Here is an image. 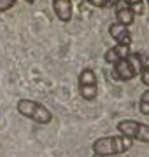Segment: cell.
<instances>
[{"label":"cell","mask_w":149,"mask_h":157,"mask_svg":"<svg viewBox=\"0 0 149 157\" xmlns=\"http://www.w3.org/2000/svg\"><path fill=\"white\" fill-rule=\"evenodd\" d=\"M14 4H16V0H0V12L9 11Z\"/></svg>","instance_id":"9a60e30c"},{"label":"cell","mask_w":149,"mask_h":157,"mask_svg":"<svg viewBox=\"0 0 149 157\" xmlns=\"http://www.w3.org/2000/svg\"><path fill=\"white\" fill-rule=\"evenodd\" d=\"M112 67H114V72L118 75V78H121V80H132V78H135V73H133L130 63L126 61V59H119Z\"/></svg>","instance_id":"52a82bcc"},{"label":"cell","mask_w":149,"mask_h":157,"mask_svg":"<svg viewBox=\"0 0 149 157\" xmlns=\"http://www.w3.org/2000/svg\"><path fill=\"white\" fill-rule=\"evenodd\" d=\"M88 2H90L91 6H95V7H105L109 0H88Z\"/></svg>","instance_id":"e0dca14e"},{"label":"cell","mask_w":149,"mask_h":157,"mask_svg":"<svg viewBox=\"0 0 149 157\" xmlns=\"http://www.w3.org/2000/svg\"><path fill=\"white\" fill-rule=\"evenodd\" d=\"M147 4H149V0H147Z\"/></svg>","instance_id":"44dd1931"},{"label":"cell","mask_w":149,"mask_h":157,"mask_svg":"<svg viewBox=\"0 0 149 157\" xmlns=\"http://www.w3.org/2000/svg\"><path fill=\"white\" fill-rule=\"evenodd\" d=\"M133 147V140L128 136L118 135V136H103L98 138L97 141H93V152L95 155H102V157H111V155H119L125 154Z\"/></svg>","instance_id":"6da1fadb"},{"label":"cell","mask_w":149,"mask_h":157,"mask_svg":"<svg viewBox=\"0 0 149 157\" xmlns=\"http://www.w3.org/2000/svg\"><path fill=\"white\" fill-rule=\"evenodd\" d=\"M128 4H137V2H142V0H126Z\"/></svg>","instance_id":"ac0fdd59"},{"label":"cell","mask_w":149,"mask_h":157,"mask_svg":"<svg viewBox=\"0 0 149 157\" xmlns=\"http://www.w3.org/2000/svg\"><path fill=\"white\" fill-rule=\"evenodd\" d=\"M18 112L25 115V117L32 119L37 124H49L53 121V113L47 107H44L42 103L34 100H19L18 101Z\"/></svg>","instance_id":"7a4b0ae2"},{"label":"cell","mask_w":149,"mask_h":157,"mask_svg":"<svg viewBox=\"0 0 149 157\" xmlns=\"http://www.w3.org/2000/svg\"><path fill=\"white\" fill-rule=\"evenodd\" d=\"M95 157H102V155H95Z\"/></svg>","instance_id":"ffe728a7"},{"label":"cell","mask_w":149,"mask_h":157,"mask_svg":"<svg viewBox=\"0 0 149 157\" xmlns=\"http://www.w3.org/2000/svg\"><path fill=\"white\" fill-rule=\"evenodd\" d=\"M114 51L118 52V56L121 59H126V56L130 54V45H123V44H116L114 45Z\"/></svg>","instance_id":"4fadbf2b"},{"label":"cell","mask_w":149,"mask_h":157,"mask_svg":"<svg viewBox=\"0 0 149 157\" xmlns=\"http://www.w3.org/2000/svg\"><path fill=\"white\" fill-rule=\"evenodd\" d=\"M126 61L130 63V67H132V70H133L135 75H139V73L142 72L144 63H142V58L139 56L137 52H132V51H130V54L126 56Z\"/></svg>","instance_id":"9c48e42d"},{"label":"cell","mask_w":149,"mask_h":157,"mask_svg":"<svg viewBox=\"0 0 149 157\" xmlns=\"http://www.w3.org/2000/svg\"><path fill=\"white\" fill-rule=\"evenodd\" d=\"M139 75H140V80H142V84L149 87V65H147V67H144V68H142V72L139 73Z\"/></svg>","instance_id":"5bb4252c"},{"label":"cell","mask_w":149,"mask_h":157,"mask_svg":"<svg viewBox=\"0 0 149 157\" xmlns=\"http://www.w3.org/2000/svg\"><path fill=\"white\" fill-rule=\"evenodd\" d=\"M25 2H26V4H34L35 0H25Z\"/></svg>","instance_id":"d6986e66"},{"label":"cell","mask_w":149,"mask_h":157,"mask_svg":"<svg viewBox=\"0 0 149 157\" xmlns=\"http://www.w3.org/2000/svg\"><path fill=\"white\" fill-rule=\"evenodd\" d=\"M139 110L144 115H149V89H146L140 96V101H139Z\"/></svg>","instance_id":"8fae6325"},{"label":"cell","mask_w":149,"mask_h":157,"mask_svg":"<svg viewBox=\"0 0 149 157\" xmlns=\"http://www.w3.org/2000/svg\"><path fill=\"white\" fill-rule=\"evenodd\" d=\"M118 131L119 135L128 136L132 140H139L142 143H149V126L137 121H121L118 122Z\"/></svg>","instance_id":"3957f363"},{"label":"cell","mask_w":149,"mask_h":157,"mask_svg":"<svg viewBox=\"0 0 149 157\" xmlns=\"http://www.w3.org/2000/svg\"><path fill=\"white\" fill-rule=\"evenodd\" d=\"M109 33L111 37L116 40V44H123V45H132V33L128 26L121 25V23H112L109 26Z\"/></svg>","instance_id":"5b68a950"},{"label":"cell","mask_w":149,"mask_h":157,"mask_svg":"<svg viewBox=\"0 0 149 157\" xmlns=\"http://www.w3.org/2000/svg\"><path fill=\"white\" fill-rule=\"evenodd\" d=\"M53 11L62 23L72 19V0H53Z\"/></svg>","instance_id":"8992f818"},{"label":"cell","mask_w":149,"mask_h":157,"mask_svg":"<svg viewBox=\"0 0 149 157\" xmlns=\"http://www.w3.org/2000/svg\"><path fill=\"white\" fill-rule=\"evenodd\" d=\"M86 84H98L97 73L93 72L91 68H86L79 73V86H86Z\"/></svg>","instance_id":"30bf717a"},{"label":"cell","mask_w":149,"mask_h":157,"mask_svg":"<svg viewBox=\"0 0 149 157\" xmlns=\"http://www.w3.org/2000/svg\"><path fill=\"white\" fill-rule=\"evenodd\" d=\"M103 59H105V63H109V65H116V63L121 59V58L118 56V52L114 51V47H111V49L105 51V54H103Z\"/></svg>","instance_id":"7c38bea8"},{"label":"cell","mask_w":149,"mask_h":157,"mask_svg":"<svg viewBox=\"0 0 149 157\" xmlns=\"http://www.w3.org/2000/svg\"><path fill=\"white\" fill-rule=\"evenodd\" d=\"M114 9H116V21L125 25V26H130L135 19V14L132 12V7L126 0H118L114 4Z\"/></svg>","instance_id":"277c9868"},{"label":"cell","mask_w":149,"mask_h":157,"mask_svg":"<svg viewBox=\"0 0 149 157\" xmlns=\"http://www.w3.org/2000/svg\"><path fill=\"white\" fill-rule=\"evenodd\" d=\"M79 93L83 96V100L93 101L98 96V84H86V86H79Z\"/></svg>","instance_id":"ba28073f"},{"label":"cell","mask_w":149,"mask_h":157,"mask_svg":"<svg viewBox=\"0 0 149 157\" xmlns=\"http://www.w3.org/2000/svg\"><path fill=\"white\" fill-rule=\"evenodd\" d=\"M132 7V12L137 16V14H142L144 12V2H137V4H130Z\"/></svg>","instance_id":"2e32d148"},{"label":"cell","mask_w":149,"mask_h":157,"mask_svg":"<svg viewBox=\"0 0 149 157\" xmlns=\"http://www.w3.org/2000/svg\"><path fill=\"white\" fill-rule=\"evenodd\" d=\"M116 157H119V155H116Z\"/></svg>","instance_id":"7402d4cb"}]
</instances>
